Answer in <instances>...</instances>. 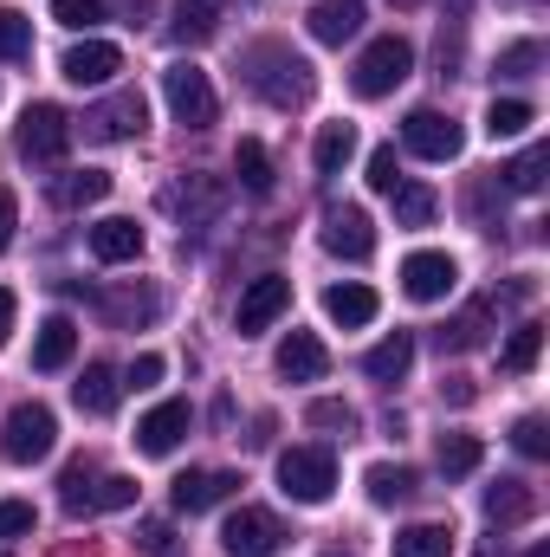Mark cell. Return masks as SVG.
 <instances>
[{"label": "cell", "mask_w": 550, "mask_h": 557, "mask_svg": "<svg viewBox=\"0 0 550 557\" xmlns=\"http://www.w3.org/2000/svg\"><path fill=\"white\" fill-rule=\"evenodd\" d=\"M188 428H195V409H188V403H155V409L137 421V447L162 460V454H175V447L188 441Z\"/></svg>", "instance_id": "14"}, {"label": "cell", "mask_w": 550, "mask_h": 557, "mask_svg": "<svg viewBox=\"0 0 550 557\" xmlns=\"http://www.w3.org/2000/svg\"><path fill=\"white\" fill-rule=\"evenodd\" d=\"M285 305H291V278L285 273H260L247 292H240V305H234V331H240V337H260L266 324L285 318Z\"/></svg>", "instance_id": "7"}, {"label": "cell", "mask_w": 550, "mask_h": 557, "mask_svg": "<svg viewBox=\"0 0 550 557\" xmlns=\"http://www.w3.org/2000/svg\"><path fill=\"white\" fill-rule=\"evenodd\" d=\"M13 311H20V298H13V292H7V285H0V344H7V337H13Z\"/></svg>", "instance_id": "49"}, {"label": "cell", "mask_w": 550, "mask_h": 557, "mask_svg": "<svg viewBox=\"0 0 550 557\" xmlns=\"http://www.w3.org/2000/svg\"><path fill=\"white\" fill-rule=\"evenodd\" d=\"M409 363H414V337H409V331H389V337L363 357V370H370L376 383H402V376H409Z\"/></svg>", "instance_id": "25"}, {"label": "cell", "mask_w": 550, "mask_h": 557, "mask_svg": "<svg viewBox=\"0 0 550 557\" xmlns=\"http://www.w3.org/2000/svg\"><path fill=\"white\" fill-rule=\"evenodd\" d=\"M137 539H142V552H168V525H155V519L142 525Z\"/></svg>", "instance_id": "50"}, {"label": "cell", "mask_w": 550, "mask_h": 557, "mask_svg": "<svg viewBox=\"0 0 550 557\" xmlns=\"http://www.w3.org/2000/svg\"><path fill=\"white\" fill-rule=\"evenodd\" d=\"M538 357H545V324H518L512 344L499 350V370L505 376H525V370H538Z\"/></svg>", "instance_id": "31"}, {"label": "cell", "mask_w": 550, "mask_h": 557, "mask_svg": "<svg viewBox=\"0 0 550 557\" xmlns=\"http://www.w3.org/2000/svg\"><path fill=\"white\" fill-rule=\"evenodd\" d=\"M13 227H20V208H13V195L0 188V253L13 247Z\"/></svg>", "instance_id": "47"}, {"label": "cell", "mask_w": 550, "mask_h": 557, "mask_svg": "<svg viewBox=\"0 0 550 557\" xmlns=\"http://www.w3.org/2000/svg\"><path fill=\"white\" fill-rule=\"evenodd\" d=\"M221 552L227 557H273L278 552V519L260 506H240L227 525H221Z\"/></svg>", "instance_id": "11"}, {"label": "cell", "mask_w": 550, "mask_h": 557, "mask_svg": "<svg viewBox=\"0 0 550 557\" xmlns=\"http://www.w3.org/2000/svg\"><path fill=\"white\" fill-rule=\"evenodd\" d=\"M111 195V175L104 169H65V175H52V208H98Z\"/></svg>", "instance_id": "19"}, {"label": "cell", "mask_w": 550, "mask_h": 557, "mask_svg": "<svg viewBox=\"0 0 550 557\" xmlns=\"http://www.w3.org/2000/svg\"><path fill=\"white\" fill-rule=\"evenodd\" d=\"M389 195H396V221H402V227H427V221H434V208H440V195H434V188H421V182H396Z\"/></svg>", "instance_id": "34"}, {"label": "cell", "mask_w": 550, "mask_h": 557, "mask_svg": "<svg viewBox=\"0 0 550 557\" xmlns=\"http://www.w3.org/2000/svg\"><path fill=\"white\" fill-rule=\"evenodd\" d=\"M155 383H162V357H155V350H142L137 363L124 370V389H155Z\"/></svg>", "instance_id": "46"}, {"label": "cell", "mask_w": 550, "mask_h": 557, "mask_svg": "<svg viewBox=\"0 0 550 557\" xmlns=\"http://www.w3.org/2000/svg\"><path fill=\"white\" fill-rule=\"evenodd\" d=\"M117 396H124V376H117L111 363H85V376L72 383V403H78L85 416H111Z\"/></svg>", "instance_id": "20"}, {"label": "cell", "mask_w": 550, "mask_h": 557, "mask_svg": "<svg viewBox=\"0 0 550 557\" xmlns=\"http://www.w3.org/2000/svg\"><path fill=\"white\" fill-rule=\"evenodd\" d=\"M91 499H98V467H91V460H72L65 480H59V506H65L72 519H85V512H98Z\"/></svg>", "instance_id": "29"}, {"label": "cell", "mask_w": 550, "mask_h": 557, "mask_svg": "<svg viewBox=\"0 0 550 557\" xmlns=\"http://www.w3.org/2000/svg\"><path fill=\"white\" fill-rule=\"evenodd\" d=\"M304 20H311V39L317 46H343V39L363 33V0H317Z\"/></svg>", "instance_id": "17"}, {"label": "cell", "mask_w": 550, "mask_h": 557, "mask_svg": "<svg viewBox=\"0 0 550 557\" xmlns=\"http://www.w3.org/2000/svg\"><path fill=\"white\" fill-rule=\"evenodd\" d=\"M52 20L72 26V33H91L104 20V0H52Z\"/></svg>", "instance_id": "40"}, {"label": "cell", "mask_w": 550, "mask_h": 557, "mask_svg": "<svg viewBox=\"0 0 550 557\" xmlns=\"http://www.w3.org/2000/svg\"><path fill=\"white\" fill-rule=\"evenodd\" d=\"M402 143H409L421 162H453L466 137H460V124H453L447 111H427V104H421V111L402 117Z\"/></svg>", "instance_id": "8"}, {"label": "cell", "mask_w": 550, "mask_h": 557, "mask_svg": "<svg viewBox=\"0 0 550 557\" xmlns=\"http://www.w3.org/2000/svg\"><path fill=\"white\" fill-rule=\"evenodd\" d=\"M234 175H240L247 195H273V156H266L260 137H240V149H234Z\"/></svg>", "instance_id": "28"}, {"label": "cell", "mask_w": 550, "mask_h": 557, "mask_svg": "<svg viewBox=\"0 0 550 557\" xmlns=\"http://www.w3.org/2000/svg\"><path fill=\"white\" fill-rule=\"evenodd\" d=\"M453 285H460V267L447 253H409L402 260V292L414 305H440V298H453Z\"/></svg>", "instance_id": "12"}, {"label": "cell", "mask_w": 550, "mask_h": 557, "mask_svg": "<svg viewBox=\"0 0 550 557\" xmlns=\"http://www.w3.org/2000/svg\"><path fill=\"white\" fill-rule=\"evenodd\" d=\"M324 311H330V324L357 331V324H370V318L383 311V298H376L370 285H357V278H350V285H330V292H324Z\"/></svg>", "instance_id": "21"}, {"label": "cell", "mask_w": 550, "mask_h": 557, "mask_svg": "<svg viewBox=\"0 0 550 557\" xmlns=\"http://www.w3.org/2000/svg\"><path fill=\"white\" fill-rule=\"evenodd\" d=\"M253 65H266V72H253V91L266 98V104H278V111H291V104H304L311 98V65L298 59V52H285V46H260L253 52Z\"/></svg>", "instance_id": "4"}, {"label": "cell", "mask_w": 550, "mask_h": 557, "mask_svg": "<svg viewBox=\"0 0 550 557\" xmlns=\"http://www.w3.org/2000/svg\"><path fill=\"white\" fill-rule=\"evenodd\" d=\"M389 552L396 557H453V525H440V519L402 525V532L389 539Z\"/></svg>", "instance_id": "24"}, {"label": "cell", "mask_w": 550, "mask_h": 557, "mask_svg": "<svg viewBox=\"0 0 550 557\" xmlns=\"http://www.w3.org/2000/svg\"><path fill=\"white\" fill-rule=\"evenodd\" d=\"M512 447L525 454V460H545L550 454V434H545V416H525L518 428H512Z\"/></svg>", "instance_id": "42"}, {"label": "cell", "mask_w": 550, "mask_h": 557, "mask_svg": "<svg viewBox=\"0 0 550 557\" xmlns=\"http://www.w3.org/2000/svg\"><path fill=\"white\" fill-rule=\"evenodd\" d=\"M337 486V460L330 447H285L278 454V493L298 499V506H324Z\"/></svg>", "instance_id": "3"}, {"label": "cell", "mask_w": 550, "mask_h": 557, "mask_svg": "<svg viewBox=\"0 0 550 557\" xmlns=\"http://www.w3.org/2000/svg\"><path fill=\"white\" fill-rule=\"evenodd\" d=\"M532 124H538V111H532L525 98H492V104H486V137H492V143L525 137Z\"/></svg>", "instance_id": "30"}, {"label": "cell", "mask_w": 550, "mask_h": 557, "mask_svg": "<svg viewBox=\"0 0 550 557\" xmlns=\"http://www.w3.org/2000/svg\"><path fill=\"white\" fill-rule=\"evenodd\" d=\"M440 473L447 480H466V473H479V460H486V447H479V434H440Z\"/></svg>", "instance_id": "32"}, {"label": "cell", "mask_w": 550, "mask_h": 557, "mask_svg": "<svg viewBox=\"0 0 550 557\" xmlns=\"http://www.w3.org/2000/svg\"><path fill=\"white\" fill-rule=\"evenodd\" d=\"M538 512V493L525 486V480H499V486H486V519L505 532V525H525Z\"/></svg>", "instance_id": "23"}, {"label": "cell", "mask_w": 550, "mask_h": 557, "mask_svg": "<svg viewBox=\"0 0 550 557\" xmlns=\"http://www.w3.org/2000/svg\"><path fill=\"white\" fill-rule=\"evenodd\" d=\"M52 441H59V421L46 403H20L13 416H7V434H0V454L13 460V467H33V460H46L52 454Z\"/></svg>", "instance_id": "5"}, {"label": "cell", "mask_w": 550, "mask_h": 557, "mask_svg": "<svg viewBox=\"0 0 550 557\" xmlns=\"http://www.w3.org/2000/svg\"><path fill=\"white\" fill-rule=\"evenodd\" d=\"M304 421H311V428H343V434H350V428H357V409H350V403H311Z\"/></svg>", "instance_id": "45"}, {"label": "cell", "mask_w": 550, "mask_h": 557, "mask_svg": "<svg viewBox=\"0 0 550 557\" xmlns=\"http://www.w3.org/2000/svg\"><path fill=\"white\" fill-rule=\"evenodd\" d=\"M525 557H550V552H545V545H538V552H525Z\"/></svg>", "instance_id": "51"}, {"label": "cell", "mask_w": 550, "mask_h": 557, "mask_svg": "<svg viewBox=\"0 0 550 557\" xmlns=\"http://www.w3.org/2000/svg\"><path fill=\"white\" fill-rule=\"evenodd\" d=\"M142 124H149V104H142V91H117V98H104V104L85 117V137L124 143V137H137Z\"/></svg>", "instance_id": "13"}, {"label": "cell", "mask_w": 550, "mask_h": 557, "mask_svg": "<svg viewBox=\"0 0 550 557\" xmlns=\"http://www.w3.org/2000/svg\"><path fill=\"white\" fill-rule=\"evenodd\" d=\"M545 169H550V149H545V143H532V149H525V156H512L499 175H505V188H512V195H538V188H545Z\"/></svg>", "instance_id": "33"}, {"label": "cell", "mask_w": 550, "mask_h": 557, "mask_svg": "<svg viewBox=\"0 0 550 557\" xmlns=\"http://www.w3.org/2000/svg\"><path fill=\"white\" fill-rule=\"evenodd\" d=\"M214 20H221L214 0H182V7H175V33H182V39H208Z\"/></svg>", "instance_id": "37"}, {"label": "cell", "mask_w": 550, "mask_h": 557, "mask_svg": "<svg viewBox=\"0 0 550 557\" xmlns=\"http://www.w3.org/2000/svg\"><path fill=\"white\" fill-rule=\"evenodd\" d=\"M240 493V473H221V467H188V473H175V486H168V499H175V512H214L221 499H234Z\"/></svg>", "instance_id": "9"}, {"label": "cell", "mask_w": 550, "mask_h": 557, "mask_svg": "<svg viewBox=\"0 0 550 557\" xmlns=\"http://www.w3.org/2000/svg\"><path fill=\"white\" fill-rule=\"evenodd\" d=\"M538 65H545V46L538 39H518V46L499 52V78H532Z\"/></svg>", "instance_id": "39"}, {"label": "cell", "mask_w": 550, "mask_h": 557, "mask_svg": "<svg viewBox=\"0 0 550 557\" xmlns=\"http://www.w3.org/2000/svg\"><path fill=\"white\" fill-rule=\"evenodd\" d=\"M162 98H168L175 124H188V131H208V124L221 117V98H214V85H208V72H201L195 59H175V65L162 72Z\"/></svg>", "instance_id": "2"}, {"label": "cell", "mask_w": 550, "mask_h": 557, "mask_svg": "<svg viewBox=\"0 0 550 557\" xmlns=\"http://www.w3.org/2000/svg\"><path fill=\"white\" fill-rule=\"evenodd\" d=\"M409 72H414V46L402 33H383V39L363 46V59H357V72H350V91H357V98H389Z\"/></svg>", "instance_id": "1"}, {"label": "cell", "mask_w": 550, "mask_h": 557, "mask_svg": "<svg viewBox=\"0 0 550 557\" xmlns=\"http://www.w3.org/2000/svg\"><path fill=\"white\" fill-rule=\"evenodd\" d=\"M13 149H20L26 162H65V149H72V117H65L59 104H26V117H20V131H13Z\"/></svg>", "instance_id": "6"}, {"label": "cell", "mask_w": 550, "mask_h": 557, "mask_svg": "<svg viewBox=\"0 0 550 557\" xmlns=\"http://www.w3.org/2000/svg\"><path fill=\"white\" fill-rule=\"evenodd\" d=\"M162 311V298L149 292V285H137V292H111L104 298V318H117V324H149Z\"/></svg>", "instance_id": "35"}, {"label": "cell", "mask_w": 550, "mask_h": 557, "mask_svg": "<svg viewBox=\"0 0 550 557\" xmlns=\"http://www.w3.org/2000/svg\"><path fill=\"white\" fill-rule=\"evenodd\" d=\"M350 156H357V124H324L317 143H311L317 175H343V169H350Z\"/></svg>", "instance_id": "26"}, {"label": "cell", "mask_w": 550, "mask_h": 557, "mask_svg": "<svg viewBox=\"0 0 550 557\" xmlns=\"http://www.w3.org/2000/svg\"><path fill=\"white\" fill-rule=\"evenodd\" d=\"M486 311H492V298H479L473 311H460V318L440 331V350H473V344L486 337V331H479V324H486Z\"/></svg>", "instance_id": "36"}, {"label": "cell", "mask_w": 550, "mask_h": 557, "mask_svg": "<svg viewBox=\"0 0 550 557\" xmlns=\"http://www.w3.org/2000/svg\"><path fill=\"white\" fill-rule=\"evenodd\" d=\"M98 512H124V506H137V480L130 473H111V480H98V499H91Z\"/></svg>", "instance_id": "41"}, {"label": "cell", "mask_w": 550, "mask_h": 557, "mask_svg": "<svg viewBox=\"0 0 550 557\" xmlns=\"http://www.w3.org/2000/svg\"><path fill=\"white\" fill-rule=\"evenodd\" d=\"M33 525H39V512L26 499H0V539H26Z\"/></svg>", "instance_id": "44"}, {"label": "cell", "mask_w": 550, "mask_h": 557, "mask_svg": "<svg viewBox=\"0 0 550 557\" xmlns=\"http://www.w3.org/2000/svg\"><path fill=\"white\" fill-rule=\"evenodd\" d=\"M324 247H330L337 260L363 267V260L376 253V221H370L363 208H330V214H324Z\"/></svg>", "instance_id": "10"}, {"label": "cell", "mask_w": 550, "mask_h": 557, "mask_svg": "<svg viewBox=\"0 0 550 557\" xmlns=\"http://www.w3.org/2000/svg\"><path fill=\"white\" fill-rule=\"evenodd\" d=\"M273 363H278V376H285V383H317V376L330 370V350H324L311 331H291V337L278 344Z\"/></svg>", "instance_id": "16"}, {"label": "cell", "mask_w": 550, "mask_h": 557, "mask_svg": "<svg viewBox=\"0 0 550 557\" xmlns=\"http://www.w3.org/2000/svg\"><path fill=\"white\" fill-rule=\"evenodd\" d=\"M26 52H33V20L0 7V59H26Z\"/></svg>", "instance_id": "38"}, {"label": "cell", "mask_w": 550, "mask_h": 557, "mask_svg": "<svg viewBox=\"0 0 550 557\" xmlns=\"http://www.w3.org/2000/svg\"><path fill=\"white\" fill-rule=\"evenodd\" d=\"M409 7H414V0H409Z\"/></svg>", "instance_id": "52"}, {"label": "cell", "mask_w": 550, "mask_h": 557, "mask_svg": "<svg viewBox=\"0 0 550 557\" xmlns=\"http://www.w3.org/2000/svg\"><path fill=\"white\" fill-rule=\"evenodd\" d=\"M59 72H65L72 85H111V78L124 72V52H117L111 39H78V46L59 59Z\"/></svg>", "instance_id": "15"}, {"label": "cell", "mask_w": 550, "mask_h": 557, "mask_svg": "<svg viewBox=\"0 0 550 557\" xmlns=\"http://www.w3.org/2000/svg\"><path fill=\"white\" fill-rule=\"evenodd\" d=\"M363 486H370V499L376 506H402L421 493V480H414V467H389V460H376L370 473H363Z\"/></svg>", "instance_id": "27"}, {"label": "cell", "mask_w": 550, "mask_h": 557, "mask_svg": "<svg viewBox=\"0 0 550 557\" xmlns=\"http://www.w3.org/2000/svg\"><path fill=\"white\" fill-rule=\"evenodd\" d=\"M137 253H142V227H137V221L111 214V221H98V227H91V260H104V267H130Z\"/></svg>", "instance_id": "18"}, {"label": "cell", "mask_w": 550, "mask_h": 557, "mask_svg": "<svg viewBox=\"0 0 550 557\" xmlns=\"http://www.w3.org/2000/svg\"><path fill=\"white\" fill-rule=\"evenodd\" d=\"M78 357V324L59 311V318H46L39 324V344H33V370H65Z\"/></svg>", "instance_id": "22"}, {"label": "cell", "mask_w": 550, "mask_h": 557, "mask_svg": "<svg viewBox=\"0 0 550 557\" xmlns=\"http://www.w3.org/2000/svg\"><path fill=\"white\" fill-rule=\"evenodd\" d=\"M396 182H402V162H396V149H389V143H383V149H370V188H376V195H389Z\"/></svg>", "instance_id": "43"}, {"label": "cell", "mask_w": 550, "mask_h": 557, "mask_svg": "<svg viewBox=\"0 0 550 557\" xmlns=\"http://www.w3.org/2000/svg\"><path fill=\"white\" fill-rule=\"evenodd\" d=\"M440 396H447L453 409H466V403H473V383H466V376H447V383H440Z\"/></svg>", "instance_id": "48"}]
</instances>
